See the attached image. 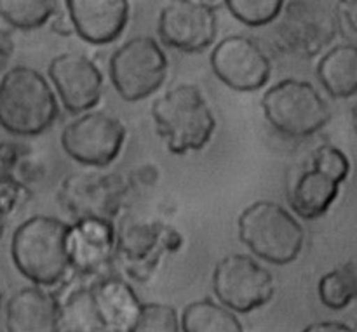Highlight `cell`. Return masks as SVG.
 Here are the masks:
<instances>
[{"mask_svg": "<svg viewBox=\"0 0 357 332\" xmlns=\"http://www.w3.org/2000/svg\"><path fill=\"white\" fill-rule=\"evenodd\" d=\"M70 232L72 225L52 216H31L21 223L10 240V258L16 270L42 287L65 280L73 270Z\"/></svg>", "mask_w": 357, "mask_h": 332, "instance_id": "cell-1", "label": "cell"}, {"mask_svg": "<svg viewBox=\"0 0 357 332\" xmlns=\"http://www.w3.org/2000/svg\"><path fill=\"white\" fill-rule=\"evenodd\" d=\"M59 106L45 77L31 66H13L0 79V127L31 138L52 127Z\"/></svg>", "mask_w": 357, "mask_h": 332, "instance_id": "cell-2", "label": "cell"}, {"mask_svg": "<svg viewBox=\"0 0 357 332\" xmlns=\"http://www.w3.org/2000/svg\"><path fill=\"white\" fill-rule=\"evenodd\" d=\"M152 117L167 150L176 155L204 148L216 127L204 94L194 84H180L157 97Z\"/></svg>", "mask_w": 357, "mask_h": 332, "instance_id": "cell-3", "label": "cell"}, {"mask_svg": "<svg viewBox=\"0 0 357 332\" xmlns=\"http://www.w3.org/2000/svg\"><path fill=\"white\" fill-rule=\"evenodd\" d=\"M241 242L260 260L272 264H289L300 256L305 230L282 205L271 200L251 204L239 216Z\"/></svg>", "mask_w": 357, "mask_h": 332, "instance_id": "cell-4", "label": "cell"}, {"mask_svg": "<svg viewBox=\"0 0 357 332\" xmlns=\"http://www.w3.org/2000/svg\"><path fill=\"white\" fill-rule=\"evenodd\" d=\"M349 174L351 160L340 148L333 145L317 146L289 184L288 200L293 212L309 221L326 214Z\"/></svg>", "mask_w": 357, "mask_h": 332, "instance_id": "cell-5", "label": "cell"}, {"mask_svg": "<svg viewBox=\"0 0 357 332\" xmlns=\"http://www.w3.org/2000/svg\"><path fill=\"white\" fill-rule=\"evenodd\" d=\"M272 127L291 138H309L326 127L331 111L319 90L305 80L286 79L272 86L261 100Z\"/></svg>", "mask_w": 357, "mask_h": 332, "instance_id": "cell-6", "label": "cell"}, {"mask_svg": "<svg viewBox=\"0 0 357 332\" xmlns=\"http://www.w3.org/2000/svg\"><path fill=\"white\" fill-rule=\"evenodd\" d=\"M274 23L275 47L300 59L319 56L338 33L335 13L317 0L286 2Z\"/></svg>", "mask_w": 357, "mask_h": 332, "instance_id": "cell-7", "label": "cell"}, {"mask_svg": "<svg viewBox=\"0 0 357 332\" xmlns=\"http://www.w3.org/2000/svg\"><path fill=\"white\" fill-rule=\"evenodd\" d=\"M169 61L155 38L135 37L122 44L110 59L112 86L122 100L135 103L152 96L167 79Z\"/></svg>", "mask_w": 357, "mask_h": 332, "instance_id": "cell-8", "label": "cell"}, {"mask_svg": "<svg viewBox=\"0 0 357 332\" xmlns=\"http://www.w3.org/2000/svg\"><path fill=\"white\" fill-rule=\"evenodd\" d=\"M213 289L220 303L236 313H250L267 305L275 292L274 277L250 254H229L213 271Z\"/></svg>", "mask_w": 357, "mask_h": 332, "instance_id": "cell-9", "label": "cell"}, {"mask_svg": "<svg viewBox=\"0 0 357 332\" xmlns=\"http://www.w3.org/2000/svg\"><path fill=\"white\" fill-rule=\"evenodd\" d=\"M126 127L107 111H91L70 122L61 132V146L75 162L89 167H107L121 153Z\"/></svg>", "mask_w": 357, "mask_h": 332, "instance_id": "cell-10", "label": "cell"}, {"mask_svg": "<svg viewBox=\"0 0 357 332\" xmlns=\"http://www.w3.org/2000/svg\"><path fill=\"white\" fill-rule=\"evenodd\" d=\"M126 181L119 174L79 173L61 183L58 198L75 219L114 221L126 198Z\"/></svg>", "mask_w": 357, "mask_h": 332, "instance_id": "cell-11", "label": "cell"}, {"mask_svg": "<svg viewBox=\"0 0 357 332\" xmlns=\"http://www.w3.org/2000/svg\"><path fill=\"white\" fill-rule=\"evenodd\" d=\"M209 61L218 80L241 93L261 89L272 73L271 59L260 44L244 35H232L218 42Z\"/></svg>", "mask_w": 357, "mask_h": 332, "instance_id": "cell-12", "label": "cell"}, {"mask_svg": "<svg viewBox=\"0 0 357 332\" xmlns=\"http://www.w3.org/2000/svg\"><path fill=\"white\" fill-rule=\"evenodd\" d=\"M218 33L215 6L206 0H173L159 16L160 40L181 52H202Z\"/></svg>", "mask_w": 357, "mask_h": 332, "instance_id": "cell-13", "label": "cell"}, {"mask_svg": "<svg viewBox=\"0 0 357 332\" xmlns=\"http://www.w3.org/2000/svg\"><path fill=\"white\" fill-rule=\"evenodd\" d=\"M49 77L70 113L93 110L103 94V75L96 63L79 52H65L49 63Z\"/></svg>", "mask_w": 357, "mask_h": 332, "instance_id": "cell-14", "label": "cell"}, {"mask_svg": "<svg viewBox=\"0 0 357 332\" xmlns=\"http://www.w3.org/2000/svg\"><path fill=\"white\" fill-rule=\"evenodd\" d=\"M66 10L73 30L94 45L117 40L129 21V0H66Z\"/></svg>", "mask_w": 357, "mask_h": 332, "instance_id": "cell-15", "label": "cell"}, {"mask_svg": "<svg viewBox=\"0 0 357 332\" xmlns=\"http://www.w3.org/2000/svg\"><path fill=\"white\" fill-rule=\"evenodd\" d=\"M59 312L61 301L33 284L7 299L6 327L10 332H58Z\"/></svg>", "mask_w": 357, "mask_h": 332, "instance_id": "cell-16", "label": "cell"}, {"mask_svg": "<svg viewBox=\"0 0 357 332\" xmlns=\"http://www.w3.org/2000/svg\"><path fill=\"white\" fill-rule=\"evenodd\" d=\"M117 251V235L107 219H77L70 232L72 268L80 274H98Z\"/></svg>", "mask_w": 357, "mask_h": 332, "instance_id": "cell-17", "label": "cell"}, {"mask_svg": "<svg viewBox=\"0 0 357 332\" xmlns=\"http://www.w3.org/2000/svg\"><path fill=\"white\" fill-rule=\"evenodd\" d=\"M178 246H181V235L160 223L126 221L117 235V253L131 263L135 270L143 263L146 264V270H150L162 256L159 251L164 247L174 251Z\"/></svg>", "mask_w": 357, "mask_h": 332, "instance_id": "cell-18", "label": "cell"}, {"mask_svg": "<svg viewBox=\"0 0 357 332\" xmlns=\"http://www.w3.org/2000/svg\"><path fill=\"white\" fill-rule=\"evenodd\" d=\"M98 310L105 329L112 332H132L143 303L131 285L121 278H107L93 285Z\"/></svg>", "mask_w": 357, "mask_h": 332, "instance_id": "cell-19", "label": "cell"}, {"mask_svg": "<svg viewBox=\"0 0 357 332\" xmlns=\"http://www.w3.org/2000/svg\"><path fill=\"white\" fill-rule=\"evenodd\" d=\"M317 79L328 94L347 100L357 94V44H340L326 52L317 65Z\"/></svg>", "mask_w": 357, "mask_h": 332, "instance_id": "cell-20", "label": "cell"}, {"mask_svg": "<svg viewBox=\"0 0 357 332\" xmlns=\"http://www.w3.org/2000/svg\"><path fill=\"white\" fill-rule=\"evenodd\" d=\"M181 331L185 332H243L244 327L236 312L211 299L194 301L181 313Z\"/></svg>", "mask_w": 357, "mask_h": 332, "instance_id": "cell-21", "label": "cell"}, {"mask_svg": "<svg viewBox=\"0 0 357 332\" xmlns=\"http://www.w3.org/2000/svg\"><path fill=\"white\" fill-rule=\"evenodd\" d=\"M103 332L105 324L98 310L93 285L70 292L61 303L58 332Z\"/></svg>", "mask_w": 357, "mask_h": 332, "instance_id": "cell-22", "label": "cell"}, {"mask_svg": "<svg viewBox=\"0 0 357 332\" xmlns=\"http://www.w3.org/2000/svg\"><path fill=\"white\" fill-rule=\"evenodd\" d=\"M58 2L59 0H0V19L16 30H37L54 16Z\"/></svg>", "mask_w": 357, "mask_h": 332, "instance_id": "cell-23", "label": "cell"}, {"mask_svg": "<svg viewBox=\"0 0 357 332\" xmlns=\"http://www.w3.org/2000/svg\"><path fill=\"white\" fill-rule=\"evenodd\" d=\"M317 294L326 308L344 310L357 299V264H342L323 275Z\"/></svg>", "mask_w": 357, "mask_h": 332, "instance_id": "cell-24", "label": "cell"}, {"mask_svg": "<svg viewBox=\"0 0 357 332\" xmlns=\"http://www.w3.org/2000/svg\"><path fill=\"white\" fill-rule=\"evenodd\" d=\"M237 21L246 26H267L281 14L286 0H223Z\"/></svg>", "mask_w": 357, "mask_h": 332, "instance_id": "cell-25", "label": "cell"}, {"mask_svg": "<svg viewBox=\"0 0 357 332\" xmlns=\"http://www.w3.org/2000/svg\"><path fill=\"white\" fill-rule=\"evenodd\" d=\"M181 319L178 312L164 303H143L132 332H178Z\"/></svg>", "mask_w": 357, "mask_h": 332, "instance_id": "cell-26", "label": "cell"}, {"mask_svg": "<svg viewBox=\"0 0 357 332\" xmlns=\"http://www.w3.org/2000/svg\"><path fill=\"white\" fill-rule=\"evenodd\" d=\"M335 17L342 35L352 44H357V0H337Z\"/></svg>", "mask_w": 357, "mask_h": 332, "instance_id": "cell-27", "label": "cell"}, {"mask_svg": "<svg viewBox=\"0 0 357 332\" xmlns=\"http://www.w3.org/2000/svg\"><path fill=\"white\" fill-rule=\"evenodd\" d=\"M21 146L14 143H0V180H14L13 171L20 164Z\"/></svg>", "mask_w": 357, "mask_h": 332, "instance_id": "cell-28", "label": "cell"}, {"mask_svg": "<svg viewBox=\"0 0 357 332\" xmlns=\"http://www.w3.org/2000/svg\"><path fill=\"white\" fill-rule=\"evenodd\" d=\"M13 52H14L13 38H10V35L7 33V31H3L2 28H0V73L6 70Z\"/></svg>", "mask_w": 357, "mask_h": 332, "instance_id": "cell-29", "label": "cell"}, {"mask_svg": "<svg viewBox=\"0 0 357 332\" xmlns=\"http://www.w3.org/2000/svg\"><path fill=\"white\" fill-rule=\"evenodd\" d=\"M307 332H319V331H337V332H349L352 331V327H349L347 324H342L338 320H324V322H316L310 324L305 327Z\"/></svg>", "mask_w": 357, "mask_h": 332, "instance_id": "cell-30", "label": "cell"}, {"mask_svg": "<svg viewBox=\"0 0 357 332\" xmlns=\"http://www.w3.org/2000/svg\"><path fill=\"white\" fill-rule=\"evenodd\" d=\"M352 125H354V131L357 134V103L354 104V108H352Z\"/></svg>", "mask_w": 357, "mask_h": 332, "instance_id": "cell-31", "label": "cell"}, {"mask_svg": "<svg viewBox=\"0 0 357 332\" xmlns=\"http://www.w3.org/2000/svg\"><path fill=\"white\" fill-rule=\"evenodd\" d=\"M206 2H209V3H211V0H206Z\"/></svg>", "mask_w": 357, "mask_h": 332, "instance_id": "cell-32", "label": "cell"}]
</instances>
